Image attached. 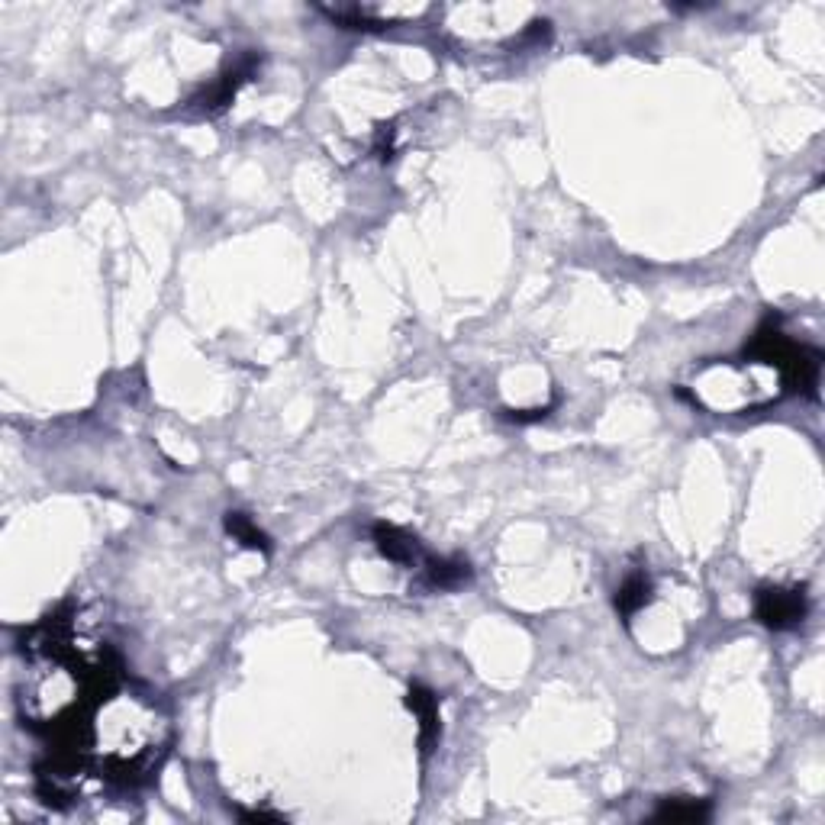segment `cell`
<instances>
[{"instance_id": "7", "label": "cell", "mask_w": 825, "mask_h": 825, "mask_svg": "<svg viewBox=\"0 0 825 825\" xmlns=\"http://www.w3.org/2000/svg\"><path fill=\"white\" fill-rule=\"evenodd\" d=\"M651 603V581H648V574L645 571H635L629 574L626 581H622V587L616 590V610L622 616H632V613H639L642 606Z\"/></svg>"}, {"instance_id": "2", "label": "cell", "mask_w": 825, "mask_h": 825, "mask_svg": "<svg viewBox=\"0 0 825 825\" xmlns=\"http://www.w3.org/2000/svg\"><path fill=\"white\" fill-rule=\"evenodd\" d=\"M407 706L413 709V716L419 719V748H423V755H432V748L439 745V700L436 693L423 684H413L410 693H407Z\"/></svg>"}, {"instance_id": "3", "label": "cell", "mask_w": 825, "mask_h": 825, "mask_svg": "<svg viewBox=\"0 0 825 825\" xmlns=\"http://www.w3.org/2000/svg\"><path fill=\"white\" fill-rule=\"evenodd\" d=\"M255 65H258V59H255V55H249V59L239 62L233 71H226V75H223L220 81H216L210 91H204L200 97H194L191 104L200 107L204 113H220V110H226L229 104H233L236 91L242 88L245 81H249V75L255 71Z\"/></svg>"}, {"instance_id": "6", "label": "cell", "mask_w": 825, "mask_h": 825, "mask_svg": "<svg viewBox=\"0 0 825 825\" xmlns=\"http://www.w3.org/2000/svg\"><path fill=\"white\" fill-rule=\"evenodd\" d=\"M223 526H226V532L233 535V539H236L242 548H252V552L271 555V539H268V535H265L262 529H258L245 513L229 510V513L223 516Z\"/></svg>"}, {"instance_id": "9", "label": "cell", "mask_w": 825, "mask_h": 825, "mask_svg": "<svg viewBox=\"0 0 825 825\" xmlns=\"http://www.w3.org/2000/svg\"><path fill=\"white\" fill-rule=\"evenodd\" d=\"M503 416L513 419V423H535V419H545L548 416V407H542V410H506Z\"/></svg>"}, {"instance_id": "5", "label": "cell", "mask_w": 825, "mask_h": 825, "mask_svg": "<svg viewBox=\"0 0 825 825\" xmlns=\"http://www.w3.org/2000/svg\"><path fill=\"white\" fill-rule=\"evenodd\" d=\"M423 571L432 590H455L471 581V564L465 558H429Z\"/></svg>"}, {"instance_id": "10", "label": "cell", "mask_w": 825, "mask_h": 825, "mask_svg": "<svg viewBox=\"0 0 825 825\" xmlns=\"http://www.w3.org/2000/svg\"><path fill=\"white\" fill-rule=\"evenodd\" d=\"M245 822H284V816L278 813H262V809H255V813H242Z\"/></svg>"}, {"instance_id": "4", "label": "cell", "mask_w": 825, "mask_h": 825, "mask_svg": "<svg viewBox=\"0 0 825 825\" xmlns=\"http://www.w3.org/2000/svg\"><path fill=\"white\" fill-rule=\"evenodd\" d=\"M374 545H378V552L394 564H413L419 558V545H416L413 535H407L403 529L390 526V523L374 526Z\"/></svg>"}, {"instance_id": "8", "label": "cell", "mask_w": 825, "mask_h": 825, "mask_svg": "<svg viewBox=\"0 0 825 825\" xmlns=\"http://www.w3.org/2000/svg\"><path fill=\"white\" fill-rule=\"evenodd\" d=\"M655 819L661 822H703L709 819V800H687V796H674L658 806Z\"/></svg>"}, {"instance_id": "1", "label": "cell", "mask_w": 825, "mask_h": 825, "mask_svg": "<svg viewBox=\"0 0 825 825\" xmlns=\"http://www.w3.org/2000/svg\"><path fill=\"white\" fill-rule=\"evenodd\" d=\"M809 613V600L803 587H761L755 593V616L761 626L784 632L796 629Z\"/></svg>"}]
</instances>
